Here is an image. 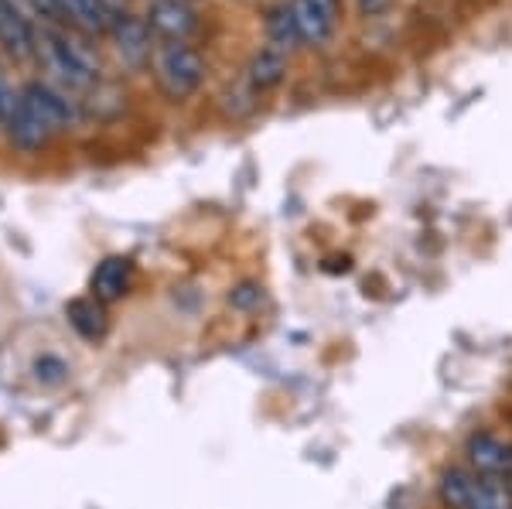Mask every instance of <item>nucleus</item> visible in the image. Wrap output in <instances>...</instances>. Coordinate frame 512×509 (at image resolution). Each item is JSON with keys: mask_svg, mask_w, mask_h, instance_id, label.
Masks as SVG:
<instances>
[{"mask_svg": "<svg viewBox=\"0 0 512 509\" xmlns=\"http://www.w3.org/2000/svg\"><path fill=\"white\" fill-rule=\"evenodd\" d=\"M362 4V11L366 14H379V11H386V7H390V0H359Z\"/></svg>", "mask_w": 512, "mask_h": 509, "instance_id": "6ab92c4d", "label": "nucleus"}, {"mask_svg": "<svg viewBox=\"0 0 512 509\" xmlns=\"http://www.w3.org/2000/svg\"><path fill=\"white\" fill-rule=\"evenodd\" d=\"M65 373H69V369H65L62 359H55V356H41L35 363V376L41 383H62Z\"/></svg>", "mask_w": 512, "mask_h": 509, "instance_id": "dca6fc26", "label": "nucleus"}, {"mask_svg": "<svg viewBox=\"0 0 512 509\" xmlns=\"http://www.w3.org/2000/svg\"><path fill=\"white\" fill-rule=\"evenodd\" d=\"M0 45L14 55V59H28L38 45V31L31 24L28 11L21 0H0Z\"/></svg>", "mask_w": 512, "mask_h": 509, "instance_id": "7ed1b4c3", "label": "nucleus"}, {"mask_svg": "<svg viewBox=\"0 0 512 509\" xmlns=\"http://www.w3.org/2000/svg\"><path fill=\"white\" fill-rule=\"evenodd\" d=\"M267 35H270V48H277V52H284V55H291L294 48L301 45V35H297V24H294L291 4H287V7H277V11H270Z\"/></svg>", "mask_w": 512, "mask_h": 509, "instance_id": "2eb2a0df", "label": "nucleus"}, {"mask_svg": "<svg viewBox=\"0 0 512 509\" xmlns=\"http://www.w3.org/2000/svg\"><path fill=\"white\" fill-rule=\"evenodd\" d=\"M65 315H69L72 328H76V332L82 335V339H103V332H106L103 301H96V298L72 301V305L65 308Z\"/></svg>", "mask_w": 512, "mask_h": 509, "instance_id": "9b49d317", "label": "nucleus"}, {"mask_svg": "<svg viewBox=\"0 0 512 509\" xmlns=\"http://www.w3.org/2000/svg\"><path fill=\"white\" fill-rule=\"evenodd\" d=\"M147 24H151V31H158L161 38L185 41L188 35H195L198 18L188 0H154L151 14H147Z\"/></svg>", "mask_w": 512, "mask_h": 509, "instance_id": "20e7f679", "label": "nucleus"}, {"mask_svg": "<svg viewBox=\"0 0 512 509\" xmlns=\"http://www.w3.org/2000/svg\"><path fill=\"white\" fill-rule=\"evenodd\" d=\"M99 4L106 7V14H110L113 21H117V14L127 11V0H99Z\"/></svg>", "mask_w": 512, "mask_h": 509, "instance_id": "a211bd4d", "label": "nucleus"}, {"mask_svg": "<svg viewBox=\"0 0 512 509\" xmlns=\"http://www.w3.org/2000/svg\"><path fill=\"white\" fill-rule=\"evenodd\" d=\"M263 301V291L256 284H239L233 294H229V305L233 308H239V311H250V308H256Z\"/></svg>", "mask_w": 512, "mask_h": 509, "instance_id": "f3484780", "label": "nucleus"}, {"mask_svg": "<svg viewBox=\"0 0 512 509\" xmlns=\"http://www.w3.org/2000/svg\"><path fill=\"white\" fill-rule=\"evenodd\" d=\"M311 4H315L318 11H325L328 18H335V11H338V0H311Z\"/></svg>", "mask_w": 512, "mask_h": 509, "instance_id": "aec40b11", "label": "nucleus"}, {"mask_svg": "<svg viewBox=\"0 0 512 509\" xmlns=\"http://www.w3.org/2000/svg\"><path fill=\"white\" fill-rule=\"evenodd\" d=\"M472 489H475V475L465 469H448L437 482V496L448 509H468L472 503Z\"/></svg>", "mask_w": 512, "mask_h": 509, "instance_id": "ddd939ff", "label": "nucleus"}, {"mask_svg": "<svg viewBox=\"0 0 512 509\" xmlns=\"http://www.w3.org/2000/svg\"><path fill=\"white\" fill-rule=\"evenodd\" d=\"M7 134H11V141L14 147H21V151H41L48 141H52V134L55 130L48 127L45 117L31 106L28 100H24V93H21V100H18V110H14V117L11 123H7Z\"/></svg>", "mask_w": 512, "mask_h": 509, "instance_id": "39448f33", "label": "nucleus"}, {"mask_svg": "<svg viewBox=\"0 0 512 509\" xmlns=\"http://www.w3.org/2000/svg\"><path fill=\"white\" fill-rule=\"evenodd\" d=\"M287 72V55L277 52V48H260L250 62V82L253 89H274Z\"/></svg>", "mask_w": 512, "mask_h": 509, "instance_id": "f8f14e48", "label": "nucleus"}, {"mask_svg": "<svg viewBox=\"0 0 512 509\" xmlns=\"http://www.w3.org/2000/svg\"><path fill=\"white\" fill-rule=\"evenodd\" d=\"M24 100H28L35 110L45 117V123L52 130H62V127H69L72 120H76V110H72V103L65 100L62 93H55V89H48V86H41V82H31L28 89H24Z\"/></svg>", "mask_w": 512, "mask_h": 509, "instance_id": "6e6552de", "label": "nucleus"}, {"mask_svg": "<svg viewBox=\"0 0 512 509\" xmlns=\"http://www.w3.org/2000/svg\"><path fill=\"white\" fill-rule=\"evenodd\" d=\"M468 509H512V486L506 479L475 475V489H472Z\"/></svg>", "mask_w": 512, "mask_h": 509, "instance_id": "4468645a", "label": "nucleus"}, {"mask_svg": "<svg viewBox=\"0 0 512 509\" xmlns=\"http://www.w3.org/2000/svg\"><path fill=\"white\" fill-rule=\"evenodd\" d=\"M130 281H134V260L130 257H106L103 264L93 270V298L96 301H117L130 291Z\"/></svg>", "mask_w": 512, "mask_h": 509, "instance_id": "423d86ee", "label": "nucleus"}, {"mask_svg": "<svg viewBox=\"0 0 512 509\" xmlns=\"http://www.w3.org/2000/svg\"><path fill=\"white\" fill-rule=\"evenodd\" d=\"M113 41H117V52L123 62L140 65L151 55V24L123 14V18L113 21Z\"/></svg>", "mask_w": 512, "mask_h": 509, "instance_id": "0eeeda50", "label": "nucleus"}, {"mask_svg": "<svg viewBox=\"0 0 512 509\" xmlns=\"http://www.w3.org/2000/svg\"><path fill=\"white\" fill-rule=\"evenodd\" d=\"M55 7H59L76 28L89 31V35H99V31L113 28V18L106 14V7L99 4V0H55Z\"/></svg>", "mask_w": 512, "mask_h": 509, "instance_id": "9d476101", "label": "nucleus"}, {"mask_svg": "<svg viewBox=\"0 0 512 509\" xmlns=\"http://www.w3.org/2000/svg\"><path fill=\"white\" fill-rule=\"evenodd\" d=\"M291 14L297 24V35H301V45H325V41L332 38L335 18L318 11L311 0H291Z\"/></svg>", "mask_w": 512, "mask_h": 509, "instance_id": "1a4fd4ad", "label": "nucleus"}, {"mask_svg": "<svg viewBox=\"0 0 512 509\" xmlns=\"http://www.w3.org/2000/svg\"><path fill=\"white\" fill-rule=\"evenodd\" d=\"M38 48H41L45 65L55 72V79L65 82V86L86 89L96 82V76H99L96 59L69 35H62V31H45V35H38Z\"/></svg>", "mask_w": 512, "mask_h": 509, "instance_id": "f257e3e1", "label": "nucleus"}, {"mask_svg": "<svg viewBox=\"0 0 512 509\" xmlns=\"http://www.w3.org/2000/svg\"><path fill=\"white\" fill-rule=\"evenodd\" d=\"M154 72H158L161 89L171 100H188L205 76V62L198 59L195 48H188L185 41H168L158 55H154Z\"/></svg>", "mask_w": 512, "mask_h": 509, "instance_id": "f03ea898", "label": "nucleus"}]
</instances>
